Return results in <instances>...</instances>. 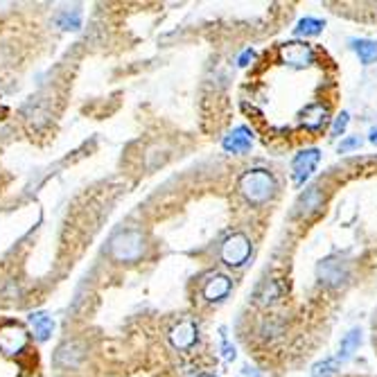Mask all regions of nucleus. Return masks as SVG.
Here are the masks:
<instances>
[{"mask_svg":"<svg viewBox=\"0 0 377 377\" xmlns=\"http://www.w3.org/2000/svg\"><path fill=\"white\" fill-rule=\"evenodd\" d=\"M237 188H240L242 197H244L251 206H262V203L274 199L276 179L269 169L255 167V169H247V172L240 176Z\"/></svg>","mask_w":377,"mask_h":377,"instance_id":"obj_1","label":"nucleus"},{"mask_svg":"<svg viewBox=\"0 0 377 377\" xmlns=\"http://www.w3.org/2000/svg\"><path fill=\"white\" fill-rule=\"evenodd\" d=\"M145 253V237L138 230H120L111 240V255L118 262H136Z\"/></svg>","mask_w":377,"mask_h":377,"instance_id":"obj_2","label":"nucleus"},{"mask_svg":"<svg viewBox=\"0 0 377 377\" xmlns=\"http://www.w3.org/2000/svg\"><path fill=\"white\" fill-rule=\"evenodd\" d=\"M222 262L228 266H242L251 255V240L244 233H233L224 240L222 244Z\"/></svg>","mask_w":377,"mask_h":377,"instance_id":"obj_3","label":"nucleus"},{"mask_svg":"<svg viewBox=\"0 0 377 377\" xmlns=\"http://www.w3.org/2000/svg\"><path fill=\"white\" fill-rule=\"evenodd\" d=\"M321 161V152L316 147L310 150H303L294 156V161H291V179H294L296 186H303L305 181L312 176V172L316 169Z\"/></svg>","mask_w":377,"mask_h":377,"instance_id":"obj_4","label":"nucleus"},{"mask_svg":"<svg viewBox=\"0 0 377 377\" xmlns=\"http://www.w3.org/2000/svg\"><path fill=\"white\" fill-rule=\"evenodd\" d=\"M281 59L283 64L294 68H305L314 64V47L305 41H289L281 45Z\"/></svg>","mask_w":377,"mask_h":377,"instance_id":"obj_5","label":"nucleus"},{"mask_svg":"<svg viewBox=\"0 0 377 377\" xmlns=\"http://www.w3.org/2000/svg\"><path fill=\"white\" fill-rule=\"evenodd\" d=\"M323 201H325V197H323L321 188H319V186H312V188H308V190L298 197L291 217H310V215H314L319 208H323Z\"/></svg>","mask_w":377,"mask_h":377,"instance_id":"obj_6","label":"nucleus"},{"mask_svg":"<svg viewBox=\"0 0 377 377\" xmlns=\"http://www.w3.org/2000/svg\"><path fill=\"white\" fill-rule=\"evenodd\" d=\"M197 334H199L197 325H194L192 321H181L169 330V342H172V346L179 350H188L197 344Z\"/></svg>","mask_w":377,"mask_h":377,"instance_id":"obj_7","label":"nucleus"},{"mask_svg":"<svg viewBox=\"0 0 377 377\" xmlns=\"http://www.w3.org/2000/svg\"><path fill=\"white\" fill-rule=\"evenodd\" d=\"M230 278L228 276H224V274H215V276H208L206 278V283H203V298L206 300H210V303H215V300H222V298H226L228 296V291H230Z\"/></svg>","mask_w":377,"mask_h":377,"instance_id":"obj_8","label":"nucleus"},{"mask_svg":"<svg viewBox=\"0 0 377 377\" xmlns=\"http://www.w3.org/2000/svg\"><path fill=\"white\" fill-rule=\"evenodd\" d=\"M224 150L230 154H247L253 145V133L247 127H235L233 131L224 138Z\"/></svg>","mask_w":377,"mask_h":377,"instance_id":"obj_9","label":"nucleus"},{"mask_svg":"<svg viewBox=\"0 0 377 377\" xmlns=\"http://www.w3.org/2000/svg\"><path fill=\"white\" fill-rule=\"evenodd\" d=\"M319 278L325 283V285H342L346 278H348V269H346V264H342L339 260L334 258H327L319 264Z\"/></svg>","mask_w":377,"mask_h":377,"instance_id":"obj_10","label":"nucleus"},{"mask_svg":"<svg viewBox=\"0 0 377 377\" xmlns=\"http://www.w3.org/2000/svg\"><path fill=\"white\" fill-rule=\"evenodd\" d=\"M28 337L23 332V327L18 325H7L0 330V348H3L7 355H16V352L26 346Z\"/></svg>","mask_w":377,"mask_h":377,"instance_id":"obj_11","label":"nucleus"},{"mask_svg":"<svg viewBox=\"0 0 377 377\" xmlns=\"http://www.w3.org/2000/svg\"><path fill=\"white\" fill-rule=\"evenodd\" d=\"M300 123H303V127L310 129V131L323 129L325 123H327V106H323V104L305 106V111H303V116H300Z\"/></svg>","mask_w":377,"mask_h":377,"instance_id":"obj_12","label":"nucleus"},{"mask_svg":"<svg viewBox=\"0 0 377 377\" xmlns=\"http://www.w3.org/2000/svg\"><path fill=\"white\" fill-rule=\"evenodd\" d=\"M350 47L355 50V55L359 57V62L364 66H371L377 62V41L371 39H355L350 41Z\"/></svg>","mask_w":377,"mask_h":377,"instance_id":"obj_13","label":"nucleus"},{"mask_svg":"<svg viewBox=\"0 0 377 377\" xmlns=\"http://www.w3.org/2000/svg\"><path fill=\"white\" fill-rule=\"evenodd\" d=\"M359 344H361V330H359V327H352V330L344 337L342 348H339V357H337V361H339V364L348 361L352 355H355V350L359 348Z\"/></svg>","mask_w":377,"mask_h":377,"instance_id":"obj_14","label":"nucleus"},{"mask_svg":"<svg viewBox=\"0 0 377 377\" xmlns=\"http://www.w3.org/2000/svg\"><path fill=\"white\" fill-rule=\"evenodd\" d=\"M323 28H325L323 21L308 16V18H300V21L296 23L294 34H296V36H316V34L323 32Z\"/></svg>","mask_w":377,"mask_h":377,"instance_id":"obj_15","label":"nucleus"},{"mask_svg":"<svg viewBox=\"0 0 377 377\" xmlns=\"http://www.w3.org/2000/svg\"><path fill=\"white\" fill-rule=\"evenodd\" d=\"M32 327H34V334L39 337V339H47L52 334V319L50 316H45V314H34L32 316Z\"/></svg>","mask_w":377,"mask_h":377,"instance_id":"obj_16","label":"nucleus"},{"mask_svg":"<svg viewBox=\"0 0 377 377\" xmlns=\"http://www.w3.org/2000/svg\"><path fill=\"white\" fill-rule=\"evenodd\" d=\"M339 368V361L337 359H327L323 364H316L314 371H312V377H332Z\"/></svg>","mask_w":377,"mask_h":377,"instance_id":"obj_17","label":"nucleus"},{"mask_svg":"<svg viewBox=\"0 0 377 377\" xmlns=\"http://www.w3.org/2000/svg\"><path fill=\"white\" fill-rule=\"evenodd\" d=\"M350 123V116L348 111H342L337 118H334V125H332V138H339V136H344V131Z\"/></svg>","mask_w":377,"mask_h":377,"instance_id":"obj_18","label":"nucleus"},{"mask_svg":"<svg viewBox=\"0 0 377 377\" xmlns=\"http://www.w3.org/2000/svg\"><path fill=\"white\" fill-rule=\"evenodd\" d=\"M361 145V138L359 136H355V138H346L342 145H339V154H346V152H350V150H357Z\"/></svg>","mask_w":377,"mask_h":377,"instance_id":"obj_19","label":"nucleus"},{"mask_svg":"<svg viewBox=\"0 0 377 377\" xmlns=\"http://www.w3.org/2000/svg\"><path fill=\"white\" fill-rule=\"evenodd\" d=\"M253 57H255L253 50H244L240 57V66H249V62H253Z\"/></svg>","mask_w":377,"mask_h":377,"instance_id":"obj_20","label":"nucleus"},{"mask_svg":"<svg viewBox=\"0 0 377 377\" xmlns=\"http://www.w3.org/2000/svg\"><path fill=\"white\" fill-rule=\"evenodd\" d=\"M368 138H371V142H373V145H377V127H373V129H371Z\"/></svg>","mask_w":377,"mask_h":377,"instance_id":"obj_21","label":"nucleus"},{"mask_svg":"<svg viewBox=\"0 0 377 377\" xmlns=\"http://www.w3.org/2000/svg\"><path fill=\"white\" fill-rule=\"evenodd\" d=\"M199 377H215V375H199Z\"/></svg>","mask_w":377,"mask_h":377,"instance_id":"obj_22","label":"nucleus"}]
</instances>
